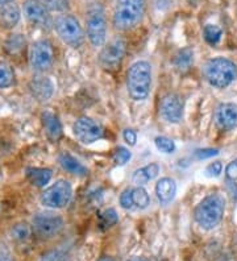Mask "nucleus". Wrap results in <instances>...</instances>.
Returning <instances> with one entry per match:
<instances>
[{
	"label": "nucleus",
	"mask_w": 237,
	"mask_h": 261,
	"mask_svg": "<svg viewBox=\"0 0 237 261\" xmlns=\"http://www.w3.org/2000/svg\"><path fill=\"white\" fill-rule=\"evenodd\" d=\"M225 211V199L221 194H209L198 203L194 210L195 222L204 229H214L223 220Z\"/></svg>",
	"instance_id": "obj_1"
},
{
	"label": "nucleus",
	"mask_w": 237,
	"mask_h": 261,
	"mask_svg": "<svg viewBox=\"0 0 237 261\" xmlns=\"http://www.w3.org/2000/svg\"><path fill=\"white\" fill-rule=\"evenodd\" d=\"M152 66L146 61H137L128 70L126 87L130 98L136 102H142L150 94L152 87Z\"/></svg>",
	"instance_id": "obj_2"
},
{
	"label": "nucleus",
	"mask_w": 237,
	"mask_h": 261,
	"mask_svg": "<svg viewBox=\"0 0 237 261\" xmlns=\"http://www.w3.org/2000/svg\"><path fill=\"white\" fill-rule=\"evenodd\" d=\"M205 81L215 89H225L237 78V65L224 57L211 58L203 67Z\"/></svg>",
	"instance_id": "obj_3"
},
{
	"label": "nucleus",
	"mask_w": 237,
	"mask_h": 261,
	"mask_svg": "<svg viewBox=\"0 0 237 261\" xmlns=\"http://www.w3.org/2000/svg\"><path fill=\"white\" fill-rule=\"evenodd\" d=\"M145 0H117L114 12V25L119 31H129L141 22Z\"/></svg>",
	"instance_id": "obj_4"
},
{
	"label": "nucleus",
	"mask_w": 237,
	"mask_h": 261,
	"mask_svg": "<svg viewBox=\"0 0 237 261\" xmlns=\"http://www.w3.org/2000/svg\"><path fill=\"white\" fill-rule=\"evenodd\" d=\"M54 28L57 35L65 44L71 48H79L85 41V33L82 25L73 15H61L54 21Z\"/></svg>",
	"instance_id": "obj_5"
},
{
	"label": "nucleus",
	"mask_w": 237,
	"mask_h": 261,
	"mask_svg": "<svg viewBox=\"0 0 237 261\" xmlns=\"http://www.w3.org/2000/svg\"><path fill=\"white\" fill-rule=\"evenodd\" d=\"M73 198V188L66 179H58L51 186L42 191L40 202L49 208H63L70 203Z\"/></svg>",
	"instance_id": "obj_6"
},
{
	"label": "nucleus",
	"mask_w": 237,
	"mask_h": 261,
	"mask_svg": "<svg viewBox=\"0 0 237 261\" xmlns=\"http://www.w3.org/2000/svg\"><path fill=\"white\" fill-rule=\"evenodd\" d=\"M86 24H87V37L90 42L94 46L104 45L107 38V20L103 7L99 4L90 7L86 17Z\"/></svg>",
	"instance_id": "obj_7"
},
{
	"label": "nucleus",
	"mask_w": 237,
	"mask_h": 261,
	"mask_svg": "<svg viewBox=\"0 0 237 261\" xmlns=\"http://www.w3.org/2000/svg\"><path fill=\"white\" fill-rule=\"evenodd\" d=\"M126 53V42L123 37H115L103 46L99 53V64L106 70H116L123 62Z\"/></svg>",
	"instance_id": "obj_8"
},
{
	"label": "nucleus",
	"mask_w": 237,
	"mask_h": 261,
	"mask_svg": "<svg viewBox=\"0 0 237 261\" xmlns=\"http://www.w3.org/2000/svg\"><path fill=\"white\" fill-rule=\"evenodd\" d=\"M65 226V220L61 215L54 213H38L33 217L32 227L33 232L41 239H50L58 235Z\"/></svg>",
	"instance_id": "obj_9"
},
{
	"label": "nucleus",
	"mask_w": 237,
	"mask_h": 261,
	"mask_svg": "<svg viewBox=\"0 0 237 261\" xmlns=\"http://www.w3.org/2000/svg\"><path fill=\"white\" fill-rule=\"evenodd\" d=\"M31 66L36 71L49 70L54 64V50L47 40H38L32 45L29 55Z\"/></svg>",
	"instance_id": "obj_10"
},
{
	"label": "nucleus",
	"mask_w": 237,
	"mask_h": 261,
	"mask_svg": "<svg viewBox=\"0 0 237 261\" xmlns=\"http://www.w3.org/2000/svg\"><path fill=\"white\" fill-rule=\"evenodd\" d=\"M73 130L76 139L83 144H92L104 137L103 127L87 116L79 118L74 124Z\"/></svg>",
	"instance_id": "obj_11"
},
{
	"label": "nucleus",
	"mask_w": 237,
	"mask_h": 261,
	"mask_svg": "<svg viewBox=\"0 0 237 261\" xmlns=\"http://www.w3.org/2000/svg\"><path fill=\"white\" fill-rule=\"evenodd\" d=\"M160 111L168 123L177 124L183 118V100L178 94H168L162 98Z\"/></svg>",
	"instance_id": "obj_12"
},
{
	"label": "nucleus",
	"mask_w": 237,
	"mask_h": 261,
	"mask_svg": "<svg viewBox=\"0 0 237 261\" xmlns=\"http://www.w3.org/2000/svg\"><path fill=\"white\" fill-rule=\"evenodd\" d=\"M24 15L31 24L46 28L50 25V17L47 10L40 0H25L24 2Z\"/></svg>",
	"instance_id": "obj_13"
},
{
	"label": "nucleus",
	"mask_w": 237,
	"mask_h": 261,
	"mask_svg": "<svg viewBox=\"0 0 237 261\" xmlns=\"http://www.w3.org/2000/svg\"><path fill=\"white\" fill-rule=\"evenodd\" d=\"M215 123L221 130H232L237 128V105L221 103L215 111Z\"/></svg>",
	"instance_id": "obj_14"
},
{
	"label": "nucleus",
	"mask_w": 237,
	"mask_h": 261,
	"mask_svg": "<svg viewBox=\"0 0 237 261\" xmlns=\"http://www.w3.org/2000/svg\"><path fill=\"white\" fill-rule=\"evenodd\" d=\"M32 96L38 102H46L53 96L54 85L50 78L45 75L33 76L28 85Z\"/></svg>",
	"instance_id": "obj_15"
},
{
	"label": "nucleus",
	"mask_w": 237,
	"mask_h": 261,
	"mask_svg": "<svg viewBox=\"0 0 237 261\" xmlns=\"http://www.w3.org/2000/svg\"><path fill=\"white\" fill-rule=\"evenodd\" d=\"M177 194V184L170 177H164L155 184V195L161 204H169L173 202Z\"/></svg>",
	"instance_id": "obj_16"
},
{
	"label": "nucleus",
	"mask_w": 237,
	"mask_h": 261,
	"mask_svg": "<svg viewBox=\"0 0 237 261\" xmlns=\"http://www.w3.org/2000/svg\"><path fill=\"white\" fill-rule=\"evenodd\" d=\"M41 120L47 137L51 141L60 140L61 137H62V124H61L57 115L51 114L49 111H45L41 115Z\"/></svg>",
	"instance_id": "obj_17"
},
{
	"label": "nucleus",
	"mask_w": 237,
	"mask_h": 261,
	"mask_svg": "<svg viewBox=\"0 0 237 261\" xmlns=\"http://www.w3.org/2000/svg\"><path fill=\"white\" fill-rule=\"evenodd\" d=\"M25 175L28 181L36 188H45L50 182L53 177V172L47 168H27Z\"/></svg>",
	"instance_id": "obj_18"
},
{
	"label": "nucleus",
	"mask_w": 237,
	"mask_h": 261,
	"mask_svg": "<svg viewBox=\"0 0 237 261\" xmlns=\"http://www.w3.org/2000/svg\"><path fill=\"white\" fill-rule=\"evenodd\" d=\"M58 161H60V165L62 166L63 170H66L70 174L78 175V177L89 175V169L86 168L82 163H79L78 160L74 156H71L70 153H62Z\"/></svg>",
	"instance_id": "obj_19"
},
{
	"label": "nucleus",
	"mask_w": 237,
	"mask_h": 261,
	"mask_svg": "<svg viewBox=\"0 0 237 261\" xmlns=\"http://www.w3.org/2000/svg\"><path fill=\"white\" fill-rule=\"evenodd\" d=\"M160 165L155 163H150L148 165L142 166V168L137 169L136 172L133 173L132 175V182L136 184L137 186H144L146 185L148 182L153 181V179L160 174Z\"/></svg>",
	"instance_id": "obj_20"
},
{
	"label": "nucleus",
	"mask_w": 237,
	"mask_h": 261,
	"mask_svg": "<svg viewBox=\"0 0 237 261\" xmlns=\"http://www.w3.org/2000/svg\"><path fill=\"white\" fill-rule=\"evenodd\" d=\"M21 13L16 4L10 3L0 7V25L4 28H13L19 24Z\"/></svg>",
	"instance_id": "obj_21"
},
{
	"label": "nucleus",
	"mask_w": 237,
	"mask_h": 261,
	"mask_svg": "<svg viewBox=\"0 0 237 261\" xmlns=\"http://www.w3.org/2000/svg\"><path fill=\"white\" fill-rule=\"evenodd\" d=\"M194 64V50L189 46L178 50V53L174 56L173 65L175 67V70H178L179 73H186L187 70H190V67L193 66Z\"/></svg>",
	"instance_id": "obj_22"
},
{
	"label": "nucleus",
	"mask_w": 237,
	"mask_h": 261,
	"mask_svg": "<svg viewBox=\"0 0 237 261\" xmlns=\"http://www.w3.org/2000/svg\"><path fill=\"white\" fill-rule=\"evenodd\" d=\"M33 235V227L27 222H20L16 223L15 226L11 228V238L17 243H25Z\"/></svg>",
	"instance_id": "obj_23"
},
{
	"label": "nucleus",
	"mask_w": 237,
	"mask_h": 261,
	"mask_svg": "<svg viewBox=\"0 0 237 261\" xmlns=\"http://www.w3.org/2000/svg\"><path fill=\"white\" fill-rule=\"evenodd\" d=\"M27 45L25 37L20 33H15V35H11L10 37L7 38L6 41V50L10 53V55H19L24 50Z\"/></svg>",
	"instance_id": "obj_24"
},
{
	"label": "nucleus",
	"mask_w": 237,
	"mask_h": 261,
	"mask_svg": "<svg viewBox=\"0 0 237 261\" xmlns=\"http://www.w3.org/2000/svg\"><path fill=\"white\" fill-rule=\"evenodd\" d=\"M132 199L135 204V210H145L146 207L150 204V197H149L148 191L142 186L132 189Z\"/></svg>",
	"instance_id": "obj_25"
},
{
	"label": "nucleus",
	"mask_w": 237,
	"mask_h": 261,
	"mask_svg": "<svg viewBox=\"0 0 237 261\" xmlns=\"http://www.w3.org/2000/svg\"><path fill=\"white\" fill-rule=\"evenodd\" d=\"M15 83V71L10 64L0 61V89L11 87Z\"/></svg>",
	"instance_id": "obj_26"
},
{
	"label": "nucleus",
	"mask_w": 237,
	"mask_h": 261,
	"mask_svg": "<svg viewBox=\"0 0 237 261\" xmlns=\"http://www.w3.org/2000/svg\"><path fill=\"white\" fill-rule=\"evenodd\" d=\"M203 36H204V40L207 41V44L215 46L219 44V41L221 40V36H223V31L221 28H219L215 24H207V25L203 28Z\"/></svg>",
	"instance_id": "obj_27"
},
{
	"label": "nucleus",
	"mask_w": 237,
	"mask_h": 261,
	"mask_svg": "<svg viewBox=\"0 0 237 261\" xmlns=\"http://www.w3.org/2000/svg\"><path fill=\"white\" fill-rule=\"evenodd\" d=\"M117 222H119V215H117L115 208H107V210L100 214V218H99V226H100L101 229L111 228Z\"/></svg>",
	"instance_id": "obj_28"
},
{
	"label": "nucleus",
	"mask_w": 237,
	"mask_h": 261,
	"mask_svg": "<svg viewBox=\"0 0 237 261\" xmlns=\"http://www.w3.org/2000/svg\"><path fill=\"white\" fill-rule=\"evenodd\" d=\"M154 144H155V148H157L160 152L162 153H166V154H171V153L175 152L177 149V145L174 143L171 139L166 136H158L154 139Z\"/></svg>",
	"instance_id": "obj_29"
},
{
	"label": "nucleus",
	"mask_w": 237,
	"mask_h": 261,
	"mask_svg": "<svg viewBox=\"0 0 237 261\" xmlns=\"http://www.w3.org/2000/svg\"><path fill=\"white\" fill-rule=\"evenodd\" d=\"M47 11L53 12H62L69 7V0H40Z\"/></svg>",
	"instance_id": "obj_30"
},
{
	"label": "nucleus",
	"mask_w": 237,
	"mask_h": 261,
	"mask_svg": "<svg viewBox=\"0 0 237 261\" xmlns=\"http://www.w3.org/2000/svg\"><path fill=\"white\" fill-rule=\"evenodd\" d=\"M130 157H132V153L129 152V149H126V148L124 147L116 148V150H115L114 153L115 163H116L119 166L125 165V164L130 160Z\"/></svg>",
	"instance_id": "obj_31"
},
{
	"label": "nucleus",
	"mask_w": 237,
	"mask_h": 261,
	"mask_svg": "<svg viewBox=\"0 0 237 261\" xmlns=\"http://www.w3.org/2000/svg\"><path fill=\"white\" fill-rule=\"evenodd\" d=\"M120 206L124 210H135V204L132 199V189H125L120 195Z\"/></svg>",
	"instance_id": "obj_32"
},
{
	"label": "nucleus",
	"mask_w": 237,
	"mask_h": 261,
	"mask_svg": "<svg viewBox=\"0 0 237 261\" xmlns=\"http://www.w3.org/2000/svg\"><path fill=\"white\" fill-rule=\"evenodd\" d=\"M219 154V149H214V148H204V149H196L194 152V159L195 160H207L211 159V157Z\"/></svg>",
	"instance_id": "obj_33"
},
{
	"label": "nucleus",
	"mask_w": 237,
	"mask_h": 261,
	"mask_svg": "<svg viewBox=\"0 0 237 261\" xmlns=\"http://www.w3.org/2000/svg\"><path fill=\"white\" fill-rule=\"evenodd\" d=\"M63 257H65V252L61 249H51L44 253L40 261H63Z\"/></svg>",
	"instance_id": "obj_34"
},
{
	"label": "nucleus",
	"mask_w": 237,
	"mask_h": 261,
	"mask_svg": "<svg viewBox=\"0 0 237 261\" xmlns=\"http://www.w3.org/2000/svg\"><path fill=\"white\" fill-rule=\"evenodd\" d=\"M221 172H223V164H221L220 161L211 163L207 168H205V175H207V177H211V178L219 177V175L221 174Z\"/></svg>",
	"instance_id": "obj_35"
},
{
	"label": "nucleus",
	"mask_w": 237,
	"mask_h": 261,
	"mask_svg": "<svg viewBox=\"0 0 237 261\" xmlns=\"http://www.w3.org/2000/svg\"><path fill=\"white\" fill-rule=\"evenodd\" d=\"M225 177L229 181H237V160H233L225 168Z\"/></svg>",
	"instance_id": "obj_36"
},
{
	"label": "nucleus",
	"mask_w": 237,
	"mask_h": 261,
	"mask_svg": "<svg viewBox=\"0 0 237 261\" xmlns=\"http://www.w3.org/2000/svg\"><path fill=\"white\" fill-rule=\"evenodd\" d=\"M123 139L129 147H133V145H136L137 143V134L136 130L133 129H125L123 132Z\"/></svg>",
	"instance_id": "obj_37"
},
{
	"label": "nucleus",
	"mask_w": 237,
	"mask_h": 261,
	"mask_svg": "<svg viewBox=\"0 0 237 261\" xmlns=\"http://www.w3.org/2000/svg\"><path fill=\"white\" fill-rule=\"evenodd\" d=\"M227 191L228 194L231 195L233 201H237V184L236 181H229L227 179Z\"/></svg>",
	"instance_id": "obj_38"
},
{
	"label": "nucleus",
	"mask_w": 237,
	"mask_h": 261,
	"mask_svg": "<svg viewBox=\"0 0 237 261\" xmlns=\"http://www.w3.org/2000/svg\"><path fill=\"white\" fill-rule=\"evenodd\" d=\"M0 261H15L12 256L10 255V252L2 251L0 252Z\"/></svg>",
	"instance_id": "obj_39"
},
{
	"label": "nucleus",
	"mask_w": 237,
	"mask_h": 261,
	"mask_svg": "<svg viewBox=\"0 0 237 261\" xmlns=\"http://www.w3.org/2000/svg\"><path fill=\"white\" fill-rule=\"evenodd\" d=\"M98 261H115V260H114V258H112V257H111V256L106 255V256H101V257L99 258Z\"/></svg>",
	"instance_id": "obj_40"
},
{
	"label": "nucleus",
	"mask_w": 237,
	"mask_h": 261,
	"mask_svg": "<svg viewBox=\"0 0 237 261\" xmlns=\"http://www.w3.org/2000/svg\"><path fill=\"white\" fill-rule=\"evenodd\" d=\"M128 261H146L144 257H140V256H133V257H130Z\"/></svg>",
	"instance_id": "obj_41"
},
{
	"label": "nucleus",
	"mask_w": 237,
	"mask_h": 261,
	"mask_svg": "<svg viewBox=\"0 0 237 261\" xmlns=\"http://www.w3.org/2000/svg\"><path fill=\"white\" fill-rule=\"evenodd\" d=\"M13 0H0V6H6V4L12 3Z\"/></svg>",
	"instance_id": "obj_42"
}]
</instances>
